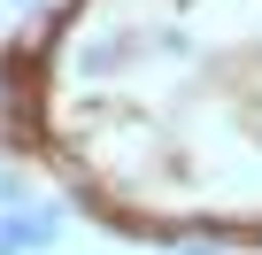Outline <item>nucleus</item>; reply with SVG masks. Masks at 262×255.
Here are the masks:
<instances>
[{"mask_svg": "<svg viewBox=\"0 0 262 255\" xmlns=\"http://www.w3.org/2000/svg\"><path fill=\"white\" fill-rule=\"evenodd\" d=\"M0 240L16 255H47L62 240V209H0Z\"/></svg>", "mask_w": 262, "mask_h": 255, "instance_id": "1", "label": "nucleus"}, {"mask_svg": "<svg viewBox=\"0 0 262 255\" xmlns=\"http://www.w3.org/2000/svg\"><path fill=\"white\" fill-rule=\"evenodd\" d=\"M16 8H31V16H47V0H16Z\"/></svg>", "mask_w": 262, "mask_h": 255, "instance_id": "2", "label": "nucleus"}, {"mask_svg": "<svg viewBox=\"0 0 262 255\" xmlns=\"http://www.w3.org/2000/svg\"><path fill=\"white\" fill-rule=\"evenodd\" d=\"M0 255H16V247H8V240H0Z\"/></svg>", "mask_w": 262, "mask_h": 255, "instance_id": "3", "label": "nucleus"}]
</instances>
